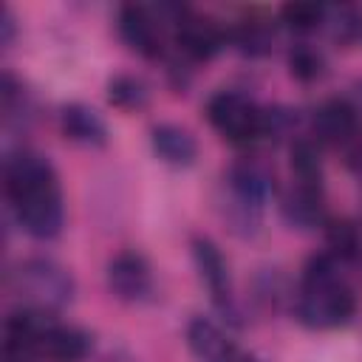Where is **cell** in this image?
Returning a JSON list of instances; mask_svg holds the SVG:
<instances>
[{"label":"cell","instance_id":"1","mask_svg":"<svg viewBox=\"0 0 362 362\" xmlns=\"http://www.w3.org/2000/svg\"><path fill=\"white\" fill-rule=\"evenodd\" d=\"M3 178L20 229L37 240L57 238L65 223V206L51 161L34 150L8 153L3 161Z\"/></svg>","mask_w":362,"mask_h":362},{"label":"cell","instance_id":"2","mask_svg":"<svg viewBox=\"0 0 362 362\" xmlns=\"http://www.w3.org/2000/svg\"><path fill=\"white\" fill-rule=\"evenodd\" d=\"M297 320L305 328H339L356 311V294L342 277V263L328 252L311 255L303 266L297 300Z\"/></svg>","mask_w":362,"mask_h":362},{"label":"cell","instance_id":"3","mask_svg":"<svg viewBox=\"0 0 362 362\" xmlns=\"http://www.w3.org/2000/svg\"><path fill=\"white\" fill-rule=\"evenodd\" d=\"M8 288L23 308L37 314L62 311L76 294V283L65 266L51 257H25L8 272Z\"/></svg>","mask_w":362,"mask_h":362},{"label":"cell","instance_id":"4","mask_svg":"<svg viewBox=\"0 0 362 362\" xmlns=\"http://www.w3.org/2000/svg\"><path fill=\"white\" fill-rule=\"evenodd\" d=\"M206 119L209 124L232 144H249L260 136V119L263 110L238 90H218L206 102Z\"/></svg>","mask_w":362,"mask_h":362},{"label":"cell","instance_id":"5","mask_svg":"<svg viewBox=\"0 0 362 362\" xmlns=\"http://www.w3.org/2000/svg\"><path fill=\"white\" fill-rule=\"evenodd\" d=\"M192 260H195V269L201 274V280L206 283L209 294H212V303L218 305V311L238 322V308H235V297H232V280H229V263L223 257V252L204 235H195L192 238Z\"/></svg>","mask_w":362,"mask_h":362},{"label":"cell","instance_id":"6","mask_svg":"<svg viewBox=\"0 0 362 362\" xmlns=\"http://www.w3.org/2000/svg\"><path fill=\"white\" fill-rule=\"evenodd\" d=\"M107 288L122 303H144L153 297V269L139 252H119L107 263Z\"/></svg>","mask_w":362,"mask_h":362},{"label":"cell","instance_id":"7","mask_svg":"<svg viewBox=\"0 0 362 362\" xmlns=\"http://www.w3.org/2000/svg\"><path fill=\"white\" fill-rule=\"evenodd\" d=\"M119 37L124 40L127 48L141 54L144 59H158L164 54L161 42V20H156L153 8L139 6V3H124L116 17Z\"/></svg>","mask_w":362,"mask_h":362},{"label":"cell","instance_id":"8","mask_svg":"<svg viewBox=\"0 0 362 362\" xmlns=\"http://www.w3.org/2000/svg\"><path fill=\"white\" fill-rule=\"evenodd\" d=\"M187 345L198 362H260L257 356L240 351L223 331L206 317H192L187 325Z\"/></svg>","mask_w":362,"mask_h":362},{"label":"cell","instance_id":"9","mask_svg":"<svg viewBox=\"0 0 362 362\" xmlns=\"http://www.w3.org/2000/svg\"><path fill=\"white\" fill-rule=\"evenodd\" d=\"M175 45L189 62H206L223 48V31L209 17L187 8L184 17L175 23Z\"/></svg>","mask_w":362,"mask_h":362},{"label":"cell","instance_id":"10","mask_svg":"<svg viewBox=\"0 0 362 362\" xmlns=\"http://www.w3.org/2000/svg\"><path fill=\"white\" fill-rule=\"evenodd\" d=\"M226 187H229V198H235L246 206L263 209L274 192L272 167L260 158H240L232 164V170L226 175Z\"/></svg>","mask_w":362,"mask_h":362},{"label":"cell","instance_id":"11","mask_svg":"<svg viewBox=\"0 0 362 362\" xmlns=\"http://www.w3.org/2000/svg\"><path fill=\"white\" fill-rule=\"evenodd\" d=\"M356 133V107L348 99L331 96L311 113V136L320 144H345Z\"/></svg>","mask_w":362,"mask_h":362},{"label":"cell","instance_id":"12","mask_svg":"<svg viewBox=\"0 0 362 362\" xmlns=\"http://www.w3.org/2000/svg\"><path fill=\"white\" fill-rule=\"evenodd\" d=\"M88 354H90V334L76 325H57V322H48L37 348V356L42 362H85Z\"/></svg>","mask_w":362,"mask_h":362},{"label":"cell","instance_id":"13","mask_svg":"<svg viewBox=\"0 0 362 362\" xmlns=\"http://www.w3.org/2000/svg\"><path fill=\"white\" fill-rule=\"evenodd\" d=\"M280 212L288 226L294 229H314L325 223V198L322 187H308V184H291L288 192L280 201Z\"/></svg>","mask_w":362,"mask_h":362},{"label":"cell","instance_id":"14","mask_svg":"<svg viewBox=\"0 0 362 362\" xmlns=\"http://www.w3.org/2000/svg\"><path fill=\"white\" fill-rule=\"evenodd\" d=\"M59 130L68 141L82 144V147H105L107 144V124L102 122V116L82 105V102H71L59 110Z\"/></svg>","mask_w":362,"mask_h":362},{"label":"cell","instance_id":"15","mask_svg":"<svg viewBox=\"0 0 362 362\" xmlns=\"http://www.w3.org/2000/svg\"><path fill=\"white\" fill-rule=\"evenodd\" d=\"M150 144L156 150V156L173 167H189L198 158V144L195 136L189 130H184L181 124L173 122H158L150 130Z\"/></svg>","mask_w":362,"mask_h":362},{"label":"cell","instance_id":"16","mask_svg":"<svg viewBox=\"0 0 362 362\" xmlns=\"http://www.w3.org/2000/svg\"><path fill=\"white\" fill-rule=\"evenodd\" d=\"M232 42L243 57H266L272 51L274 42V31L269 25L266 17H243L238 20V25L232 28Z\"/></svg>","mask_w":362,"mask_h":362},{"label":"cell","instance_id":"17","mask_svg":"<svg viewBox=\"0 0 362 362\" xmlns=\"http://www.w3.org/2000/svg\"><path fill=\"white\" fill-rule=\"evenodd\" d=\"M325 243H328V255L337 257L339 263H354L362 255V235L356 223L348 218L325 221Z\"/></svg>","mask_w":362,"mask_h":362},{"label":"cell","instance_id":"18","mask_svg":"<svg viewBox=\"0 0 362 362\" xmlns=\"http://www.w3.org/2000/svg\"><path fill=\"white\" fill-rule=\"evenodd\" d=\"M294 184H308V187H322V161L314 139H297L288 150Z\"/></svg>","mask_w":362,"mask_h":362},{"label":"cell","instance_id":"19","mask_svg":"<svg viewBox=\"0 0 362 362\" xmlns=\"http://www.w3.org/2000/svg\"><path fill=\"white\" fill-rule=\"evenodd\" d=\"M107 102L119 110H141L150 102V88L136 74H116L107 82Z\"/></svg>","mask_w":362,"mask_h":362},{"label":"cell","instance_id":"20","mask_svg":"<svg viewBox=\"0 0 362 362\" xmlns=\"http://www.w3.org/2000/svg\"><path fill=\"white\" fill-rule=\"evenodd\" d=\"M328 37L337 45H359L362 42V11L354 6H339V8H325V23Z\"/></svg>","mask_w":362,"mask_h":362},{"label":"cell","instance_id":"21","mask_svg":"<svg viewBox=\"0 0 362 362\" xmlns=\"http://www.w3.org/2000/svg\"><path fill=\"white\" fill-rule=\"evenodd\" d=\"M0 107H3V122L11 127L14 122L17 124H25L31 119V99H28V90L23 88V82L14 79V74H3V82H0Z\"/></svg>","mask_w":362,"mask_h":362},{"label":"cell","instance_id":"22","mask_svg":"<svg viewBox=\"0 0 362 362\" xmlns=\"http://www.w3.org/2000/svg\"><path fill=\"white\" fill-rule=\"evenodd\" d=\"M280 23L297 34L314 31L325 23V6L311 3V0H291L280 8Z\"/></svg>","mask_w":362,"mask_h":362},{"label":"cell","instance_id":"23","mask_svg":"<svg viewBox=\"0 0 362 362\" xmlns=\"http://www.w3.org/2000/svg\"><path fill=\"white\" fill-rule=\"evenodd\" d=\"M322 68H325L322 54H320L317 48H311L308 42H297V45L288 51V71H291L294 79H300V82H314V79L322 76Z\"/></svg>","mask_w":362,"mask_h":362},{"label":"cell","instance_id":"24","mask_svg":"<svg viewBox=\"0 0 362 362\" xmlns=\"http://www.w3.org/2000/svg\"><path fill=\"white\" fill-rule=\"evenodd\" d=\"M294 122H297V116L291 113V110H286V107H269V110H263V119H260V136H274V139H280V136H288L291 130H294Z\"/></svg>","mask_w":362,"mask_h":362},{"label":"cell","instance_id":"25","mask_svg":"<svg viewBox=\"0 0 362 362\" xmlns=\"http://www.w3.org/2000/svg\"><path fill=\"white\" fill-rule=\"evenodd\" d=\"M0 31H3V37H0V42H3V48H8V45L14 42V31H17V25H14V14H11V8H3V20H0Z\"/></svg>","mask_w":362,"mask_h":362},{"label":"cell","instance_id":"26","mask_svg":"<svg viewBox=\"0 0 362 362\" xmlns=\"http://www.w3.org/2000/svg\"><path fill=\"white\" fill-rule=\"evenodd\" d=\"M102 362H139V359H136L130 351H124V348H116V351H110V354H107Z\"/></svg>","mask_w":362,"mask_h":362},{"label":"cell","instance_id":"27","mask_svg":"<svg viewBox=\"0 0 362 362\" xmlns=\"http://www.w3.org/2000/svg\"><path fill=\"white\" fill-rule=\"evenodd\" d=\"M348 164H351L354 170H359V173H362V139L351 147V153H348Z\"/></svg>","mask_w":362,"mask_h":362}]
</instances>
